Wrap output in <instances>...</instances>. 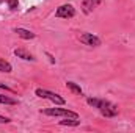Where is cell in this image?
I'll return each instance as SVG.
<instances>
[{"instance_id":"cell-1","label":"cell","mask_w":135,"mask_h":133,"mask_svg":"<svg viewBox=\"0 0 135 133\" xmlns=\"http://www.w3.org/2000/svg\"><path fill=\"white\" fill-rule=\"evenodd\" d=\"M86 103L93 108H98L99 113L105 117H115L118 114V106L115 103H112L110 100L105 99H99V97H88Z\"/></svg>"},{"instance_id":"cell-2","label":"cell","mask_w":135,"mask_h":133,"mask_svg":"<svg viewBox=\"0 0 135 133\" xmlns=\"http://www.w3.org/2000/svg\"><path fill=\"white\" fill-rule=\"evenodd\" d=\"M35 94H36L39 99H47V100H50V102H54L55 105H65V103H66V100L63 99L60 94L52 93V91H49V89L36 88V89H35Z\"/></svg>"},{"instance_id":"cell-3","label":"cell","mask_w":135,"mask_h":133,"mask_svg":"<svg viewBox=\"0 0 135 133\" xmlns=\"http://www.w3.org/2000/svg\"><path fill=\"white\" fill-rule=\"evenodd\" d=\"M42 114L46 116H61V117H79V114L75 111H71L68 108H46L41 110Z\"/></svg>"},{"instance_id":"cell-4","label":"cell","mask_w":135,"mask_h":133,"mask_svg":"<svg viewBox=\"0 0 135 133\" xmlns=\"http://www.w3.org/2000/svg\"><path fill=\"white\" fill-rule=\"evenodd\" d=\"M55 16L60 17V19H72L75 16V9L72 5L69 3H65V5H60L55 11Z\"/></svg>"},{"instance_id":"cell-5","label":"cell","mask_w":135,"mask_h":133,"mask_svg":"<svg viewBox=\"0 0 135 133\" xmlns=\"http://www.w3.org/2000/svg\"><path fill=\"white\" fill-rule=\"evenodd\" d=\"M79 39H80V42H82V44L90 45V47H99V45L102 44L101 38H99V36H96V34H93V33H82Z\"/></svg>"},{"instance_id":"cell-6","label":"cell","mask_w":135,"mask_h":133,"mask_svg":"<svg viewBox=\"0 0 135 133\" xmlns=\"http://www.w3.org/2000/svg\"><path fill=\"white\" fill-rule=\"evenodd\" d=\"M102 0H82V11L83 14H91L101 3Z\"/></svg>"},{"instance_id":"cell-7","label":"cell","mask_w":135,"mask_h":133,"mask_svg":"<svg viewBox=\"0 0 135 133\" xmlns=\"http://www.w3.org/2000/svg\"><path fill=\"white\" fill-rule=\"evenodd\" d=\"M14 55H16L17 58H21V60H25V61H35L33 55L28 53L25 49H16V50H14Z\"/></svg>"},{"instance_id":"cell-8","label":"cell","mask_w":135,"mask_h":133,"mask_svg":"<svg viewBox=\"0 0 135 133\" xmlns=\"http://www.w3.org/2000/svg\"><path fill=\"white\" fill-rule=\"evenodd\" d=\"M14 33L17 34L19 38H22V39H35V36L36 34L32 33L30 30H25V28H21V27H17V28H14Z\"/></svg>"},{"instance_id":"cell-9","label":"cell","mask_w":135,"mask_h":133,"mask_svg":"<svg viewBox=\"0 0 135 133\" xmlns=\"http://www.w3.org/2000/svg\"><path fill=\"white\" fill-rule=\"evenodd\" d=\"M60 125H68V127H77L80 125L79 117H65L63 121H60Z\"/></svg>"},{"instance_id":"cell-10","label":"cell","mask_w":135,"mask_h":133,"mask_svg":"<svg viewBox=\"0 0 135 133\" xmlns=\"http://www.w3.org/2000/svg\"><path fill=\"white\" fill-rule=\"evenodd\" d=\"M66 88L71 91V93H74V94H77V96H82L83 94V91H82V88L77 85V83H74V81H66Z\"/></svg>"},{"instance_id":"cell-11","label":"cell","mask_w":135,"mask_h":133,"mask_svg":"<svg viewBox=\"0 0 135 133\" xmlns=\"http://www.w3.org/2000/svg\"><path fill=\"white\" fill-rule=\"evenodd\" d=\"M13 70V66L8 63V61H5L3 58H0V72H6V74H9Z\"/></svg>"},{"instance_id":"cell-12","label":"cell","mask_w":135,"mask_h":133,"mask_svg":"<svg viewBox=\"0 0 135 133\" xmlns=\"http://www.w3.org/2000/svg\"><path fill=\"white\" fill-rule=\"evenodd\" d=\"M0 103H3V105H17V100L13 99V97H8V96L0 94Z\"/></svg>"},{"instance_id":"cell-13","label":"cell","mask_w":135,"mask_h":133,"mask_svg":"<svg viewBox=\"0 0 135 133\" xmlns=\"http://www.w3.org/2000/svg\"><path fill=\"white\" fill-rule=\"evenodd\" d=\"M2 2H5L11 11H16L19 8V0H2Z\"/></svg>"},{"instance_id":"cell-14","label":"cell","mask_w":135,"mask_h":133,"mask_svg":"<svg viewBox=\"0 0 135 133\" xmlns=\"http://www.w3.org/2000/svg\"><path fill=\"white\" fill-rule=\"evenodd\" d=\"M11 122V119L9 117H5V116H2L0 114V124H9Z\"/></svg>"}]
</instances>
